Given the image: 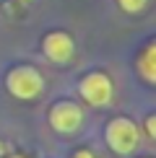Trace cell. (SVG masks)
Returning <instances> with one entry per match:
<instances>
[{"mask_svg": "<svg viewBox=\"0 0 156 158\" xmlns=\"http://www.w3.org/2000/svg\"><path fill=\"white\" fill-rule=\"evenodd\" d=\"M5 88H8L11 96L21 98V101H31V98H39L44 91V78L37 68L31 65H18L13 68L8 78H5Z\"/></svg>", "mask_w": 156, "mask_h": 158, "instance_id": "6da1fadb", "label": "cell"}, {"mask_svg": "<svg viewBox=\"0 0 156 158\" xmlns=\"http://www.w3.org/2000/svg\"><path fill=\"white\" fill-rule=\"evenodd\" d=\"M104 140H107V145L112 148L115 153L128 156V153L135 150V145H138V140H141L138 124L133 119H128V117H115V119L107 124V130H104Z\"/></svg>", "mask_w": 156, "mask_h": 158, "instance_id": "7a4b0ae2", "label": "cell"}, {"mask_svg": "<svg viewBox=\"0 0 156 158\" xmlns=\"http://www.w3.org/2000/svg\"><path fill=\"white\" fill-rule=\"evenodd\" d=\"M78 91H81L83 101L89 104V106H109L112 104V96H115V85L109 81L107 73H102V70H94V73L83 75L81 83H78Z\"/></svg>", "mask_w": 156, "mask_h": 158, "instance_id": "3957f363", "label": "cell"}, {"mask_svg": "<svg viewBox=\"0 0 156 158\" xmlns=\"http://www.w3.org/2000/svg\"><path fill=\"white\" fill-rule=\"evenodd\" d=\"M50 124H52V130H57L63 135L78 132L83 124V109L73 101H60L50 109Z\"/></svg>", "mask_w": 156, "mask_h": 158, "instance_id": "277c9868", "label": "cell"}, {"mask_svg": "<svg viewBox=\"0 0 156 158\" xmlns=\"http://www.w3.org/2000/svg\"><path fill=\"white\" fill-rule=\"evenodd\" d=\"M42 49H44V55H47L50 62L65 65V62L73 60L76 42H73V36L65 34V31H50V34L44 36V42H42Z\"/></svg>", "mask_w": 156, "mask_h": 158, "instance_id": "5b68a950", "label": "cell"}, {"mask_svg": "<svg viewBox=\"0 0 156 158\" xmlns=\"http://www.w3.org/2000/svg\"><path fill=\"white\" fill-rule=\"evenodd\" d=\"M138 73L146 78L148 83H154V81H156V70H154V44H148L146 52L138 57Z\"/></svg>", "mask_w": 156, "mask_h": 158, "instance_id": "8992f818", "label": "cell"}, {"mask_svg": "<svg viewBox=\"0 0 156 158\" xmlns=\"http://www.w3.org/2000/svg\"><path fill=\"white\" fill-rule=\"evenodd\" d=\"M117 3H120V8L125 13H141L148 5V0H117Z\"/></svg>", "mask_w": 156, "mask_h": 158, "instance_id": "52a82bcc", "label": "cell"}, {"mask_svg": "<svg viewBox=\"0 0 156 158\" xmlns=\"http://www.w3.org/2000/svg\"><path fill=\"white\" fill-rule=\"evenodd\" d=\"M146 132H148V137H156V117L154 114L146 117Z\"/></svg>", "mask_w": 156, "mask_h": 158, "instance_id": "ba28073f", "label": "cell"}, {"mask_svg": "<svg viewBox=\"0 0 156 158\" xmlns=\"http://www.w3.org/2000/svg\"><path fill=\"white\" fill-rule=\"evenodd\" d=\"M73 158H94V153H91V150H78Z\"/></svg>", "mask_w": 156, "mask_h": 158, "instance_id": "9c48e42d", "label": "cell"}, {"mask_svg": "<svg viewBox=\"0 0 156 158\" xmlns=\"http://www.w3.org/2000/svg\"><path fill=\"white\" fill-rule=\"evenodd\" d=\"M11 158H24V156H18V153H16V156H11Z\"/></svg>", "mask_w": 156, "mask_h": 158, "instance_id": "30bf717a", "label": "cell"}, {"mask_svg": "<svg viewBox=\"0 0 156 158\" xmlns=\"http://www.w3.org/2000/svg\"><path fill=\"white\" fill-rule=\"evenodd\" d=\"M0 156H3V143H0Z\"/></svg>", "mask_w": 156, "mask_h": 158, "instance_id": "8fae6325", "label": "cell"}]
</instances>
